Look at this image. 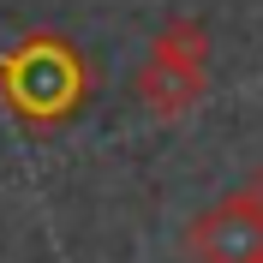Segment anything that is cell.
Wrapping results in <instances>:
<instances>
[{"instance_id":"obj_1","label":"cell","mask_w":263,"mask_h":263,"mask_svg":"<svg viewBox=\"0 0 263 263\" xmlns=\"http://www.w3.org/2000/svg\"><path fill=\"white\" fill-rule=\"evenodd\" d=\"M0 102L18 126L54 132L78 120V108L90 102V60L78 54V42L36 30L0 54Z\"/></svg>"},{"instance_id":"obj_2","label":"cell","mask_w":263,"mask_h":263,"mask_svg":"<svg viewBox=\"0 0 263 263\" xmlns=\"http://www.w3.org/2000/svg\"><path fill=\"white\" fill-rule=\"evenodd\" d=\"M132 90L156 120H185L210 90V30L197 18H167L138 66Z\"/></svg>"},{"instance_id":"obj_3","label":"cell","mask_w":263,"mask_h":263,"mask_svg":"<svg viewBox=\"0 0 263 263\" xmlns=\"http://www.w3.org/2000/svg\"><path fill=\"white\" fill-rule=\"evenodd\" d=\"M185 251L197 263H263V215L233 192L221 203H210L203 215H192Z\"/></svg>"},{"instance_id":"obj_4","label":"cell","mask_w":263,"mask_h":263,"mask_svg":"<svg viewBox=\"0 0 263 263\" xmlns=\"http://www.w3.org/2000/svg\"><path fill=\"white\" fill-rule=\"evenodd\" d=\"M239 197H246L251 210H257V215H263V167H257V174H251V180H246V185H239Z\"/></svg>"}]
</instances>
